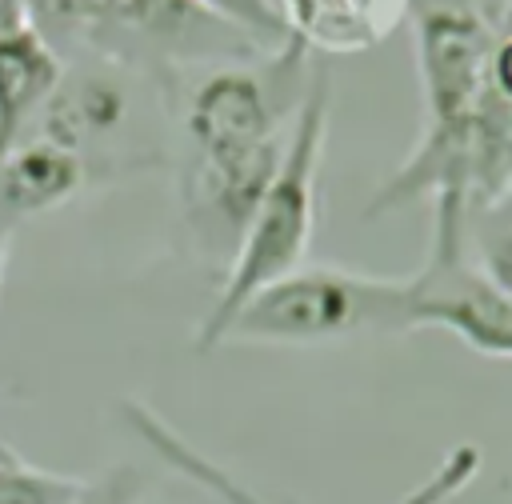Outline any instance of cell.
I'll list each match as a JSON object with an SVG mask.
<instances>
[{"label": "cell", "instance_id": "ffe728a7", "mask_svg": "<svg viewBox=\"0 0 512 504\" xmlns=\"http://www.w3.org/2000/svg\"><path fill=\"white\" fill-rule=\"evenodd\" d=\"M0 460H16V452H12V448H8L4 440H0Z\"/></svg>", "mask_w": 512, "mask_h": 504}, {"label": "cell", "instance_id": "8fae6325", "mask_svg": "<svg viewBox=\"0 0 512 504\" xmlns=\"http://www.w3.org/2000/svg\"><path fill=\"white\" fill-rule=\"evenodd\" d=\"M128 0H24L32 24L40 28V36H64V40H88L96 44V36L120 16Z\"/></svg>", "mask_w": 512, "mask_h": 504}, {"label": "cell", "instance_id": "7a4b0ae2", "mask_svg": "<svg viewBox=\"0 0 512 504\" xmlns=\"http://www.w3.org/2000/svg\"><path fill=\"white\" fill-rule=\"evenodd\" d=\"M328 112H332L328 68L316 64L308 76V92L296 108V120L288 128L280 168H276L268 192L260 196V204L248 220V232L232 256L228 272L220 276L216 304L208 308V316L196 332L200 352L220 348L228 320L252 292H260L264 284H272L304 264L312 228H316V188H320L316 176H320V156H324V136H328Z\"/></svg>", "mask_w": 512, "mask_h": 504}, {"label": "cell", "instance_id": "277c9868", "mask_svg": "<svg viewBox=\"0 0 512 504\" xmlns=\"http://www.w3.org/2000/svg\"><path fill=\"white\" fill-rule=\"evenodd\" d=\"M408 332L444 328L484 356L512 360V300L472 264L464 244V200H432L428 256L404 280Z\"/></svg>", "mask_w": 512, "mask_h": 504}, {"label": "cell", "instance_id": "e0dca14e", "mask_svg": "<svg viewBox=\"0 0 512 504\" xmlns=\"http://www.w3.org/2000/svg\"><path fill=\"white\" fill-rule=\"evenodd\" d=\"M28 24H32V16H28L24 0H0V44L8 36H16L20 28H28Z\"/></svg>", "mask_w": 512, "mask_h": 504}, {"label": "cell", "instance_id": "4fadbf2b", "mask_svg": "<svg viewBox=\"0 0 512 504\" xmlns=\"http://www.w3.org/2000/svg\"><path fill=\"white\" fill-rule=\"evenodd\" d=\"M208 16H216L220 24L236 28L240 36H248L256 48H284L288 28L276 12V0H196Z\"/></svg>", "mask_w": 512, "mask_h": 504}, {"label": "cell", "instance_id": "ba28073f", "mask_svg": "<svg viewBox=\"0 0 512 504\" xmlns=\"http://www.w3.org/2000/svg\"><path fill=\"white\" fill-rule=\"evenodd\" d=\"M92 180L88 164L52 144V140H20L4 160H0V224L16 232L20 220L40 216L72 200L84 184Z\"/></svg>", "mask_w": 512, "mask_h": 504}, {"label": "cell", "instance_id": "ac0fdd59", "mask_svg": "<svg viewBox=\"0 0 512 504\" xmlns=\"http://www.w3.org/2000/svg\"><path fill=\"white\" fill-rule=\"evenodd\" d=\"M8 240H12V228L0 224V284H4V264H8Z\"/></svg>", "mask_w": 512, "mask_h": 504}, {"label": "cell", "instance_id": "3957f363", "mask_svg": "<svg viewBox=\"0 0 512 504\" xmlns=\"http://www.w3.org/2000/svg\"><path fill=\"white\" fill-rule=\"evenodd\" d=\"M404 280L300 264L296 272L252 292L228 320L220 344H344L364 336L408 332L404 316Z\"/></svg>", "mask_w": 512, "mask_h": 504}, {"label": "cell", "instance_id": "9a60e30c", "mask_svg": "<svg viewBox=\"0 0 512 504\" xmlns=\"http://www.w3.org/2000/svg\"><path fill=\"white\" fill-rule=\"evenodd\" d=\"M140 496H144V476L132 464H116L100 480H84L72 504H140Z\"/></svg>", "mask_w": 512, "mask_h": 504}, {"label": "cell", "instance_id": "5b68a950", "mask_svg": "<svg viewBox=\"0 0 512 504\" xmlns=\"http://www.w3.org/2000/svg\"><path fill=\"white\" fill-rule=\"evenodd\" d=\"M416 68L424 92V124H452L472 116L492 84L488 56L496 44L492 20L472 0H428L412 12Z\"/></svg>", "mask_w": 512, "mask_h": 504}, {"label": "cell", "instance_id": "5bb4252c", "mask_svg": "<svg viewBox=\"0 0 512 504\" xmlns=\"http://www.w3.org/2000/svg\"><path fill=\"white\" fill-rule=\"evenodd\" d=\"M480 472V452L468 444V448H456L444 464H440V472L428 480V484H420L412 496H404L400 504H444V500H452L472 476Z\"/></svg>", "mask_w": 512, "mask_h": 504}, {"label": "cell", "instance_id": "8992f818", "mask_svg": "<svg viewBox=\"0 0 512 504\" xmlns=\"http://www.w3.org/2000/svg\"><path fill=\"white\" fill-rule=\"evenodd\" d=\"M132 116V92L112 64L64 68L48 104L36 116V136L76 152L92 172V152H104L108 136Z\"/></svg>", "mask_w": 512, "mask_h": 504}, {"label": "cell", "instance_id": "52a82bcc", "mask_svg": "<svg viewBox=\"0 0 512 504\" xmlns=\"http://www.w3.org/2000/svg\"><path fill=\"white\" fill-rule=\"evenodd\" d=\"M412 0H276L288 40L304 52L348 56L388 40Z\"/></svg>", "mask_w": 512, "mask_h": 504}, {"label": "cell", "instance_id": "30bf717a", "mask_svg": "<svg viewBox=\"0 0 512 504\" xmlns=\"http://www.w3.org/2000/svg\"><path fill=\"white\" fill-rule=\"evenodd\" d=\"M464 244H472V264L512 300V180L496 200L464 208Z\"/></svg>", "mask_w": 512, "mask_h": 504}, {"label": "cell", "instance_id": "2e32d148", "mask_svg": "<svg viewBox=\"0 0 512 504\" xmlns=\"http://www.w3.org/2000/svg\"><path fill=\"white\" fill-rule=\"evenodd\" d=\"M488 84L512 108V28L496 32V44H492V56H488Z\"/></svg>", "mask_w": 512, "mask_h": 504}, {"label": "cell", "instance_id": "9c48e42d", "mask_svg": "<svg viewBox=\"0 0 512 504\" xmlns=\"http://www.w3.org/2000/svg\"><path fill=\"white\" fill-rule=\"evenodd\" d=\"M60 56L36 24L20 28L0 44V160L24 140V128L48 104L60 84Z\"/></svg>", "mask_w": 512, "mask_h": 504}, {"label": "cell", "instance_id": "7c38bea8", "mask_svg": "<svg viewBox=\"0 0 512 504\" xmlns=\"http://www.w3.org/2000/svg\"><path fill=\"white\" fill-rule=\"evenodd\" d=\"M80 488L84 480L24 464L20 456L0 460V504H72Z\"/></svg>", "mask_w": 512, "mask_h": 504}, {"label": "cell", "instance_id": "6da1fadb", "mask_svg": "<svg viewBox=\"0 0 512 504\" xmlns=\"http://www.w3.org/2000/svg\"><path fill=\"white\" fill-rule=\"evenodd\" d=\"M308 52L300 44L276 48L264 64H212L184 108L188 164L180 176V204L192 240L212 260L232 264L248 220L268 192L288 136L284 120L308 92Z\"/></svg>", "mask_w": 512, "mask_h": 504}, {"label": "cell", "instance_id": "d6986e66", "mask_svg": "<svg viewBox=\"0 0 512 504\" xmlns=\"http://www.w3.org/2000/svg\"><path fill=\"white\" fill-rule=\"evenodd\" d=\"M500 28H512V0L504 4V16H500Z\"/></svg>", "mask_w": 512, "mask_h": 504}]
</instances>
